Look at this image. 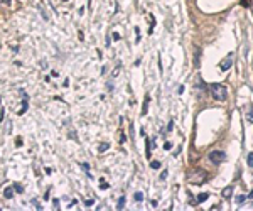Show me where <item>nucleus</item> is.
<instances>
[{
  "instance_id": "obj_13",
  "label": "nucleus",
  "mask_w": 253,
  "mask_h": 211,
  "mask_svg": "<svg viewBox=\"0 0 253 211\" xmlns=\"http://www.w3.org/2000/svg\"><path fill=\"white\" fill-rule=\"evenodd\" d=\"M150 167H152V169H160V162H159V160H152V162H150Z\"/></svg>"
},
{
  "instance_id": "obj_28",
  "label": "nucleus",
  "mask_w": 253,
  "mask_h": 211,
  "mask_svg": "<svg viewBox=\"0 0 253 211\" xmlns=\"http://www.w3.org/2000/svg\"><path fill=\"white\" fill-rule=\"evenodd\" d=\"M125 140H127V137H125V135H123V134H122V137H120V142H122V144H123V142H125Z\"/></svg>"
},
{
  "instance_id": "obj_10",
  "label": "nucleus",
  "mask_w": 253,
  "mask_h": 211,
  "mask_svg": "<svg viewBox=\"0 0 253 211\" xmlns=\"http://www.w3.org/2000/svg\"><path fill=\"white\" fill-rule=\"evenodd\" d=\"M208 198H209V193H201V194H199V196H197V203H202V201H206V199H208Z\"/></svg>"
},
{
  "instance_id": "obj_27",
  "label": "nucleus",
  "mask_w": 253,
  "mask_h": 211,
  "mask_svg": "<svg viewBox=\"0 0 253 211\" xmlns=\"http://www.w3.org/2000/svg\"><path fill=\"white\" fill-rule=\"evenodd\" d=\"M51 76L52 78H57V76H59V73H57V71H51Z\"/></svg>"
},
{
  "instance_id": "obj_18",
  "label": "nucleus",
  "mask_w": 253,
  "mask_h": 211,
  "mask_svg": "<svg viewBox=\"0 0 253 211\" xmlns=\"http://www.w3.org/2000/svg\"><path fill=\"white\" fill-rule=\"evenodd\" d=\"M246 198L248 196H238V198H236V203H238V204H241V203L246 201Z\"/></svg>"
},
{
  "instance_id": "obj_17",
  "label": "nucleus",
  "mask_w": 253,
  "mask_h": 211,
  "mask_svg": "<svg viewBox=\"0 0 253 211\" xmlns=\"http://www.w3.org/2000/svg\"><path fill=\"white\" fill-rule=\"evenodd\" d=\"M108 147H110V144H101V145L98 147V150H100V152H105Z\"/></svg>"
},
{
  "instance_id": "obj_23",
  "label": "nucleus",
  "mask_w": 253,
  "mask_h": 211,
  "mask_svg": "<svg viewBox=\"0 0 253 211\" xmlns=\"http://www.w3.org/2000/svg\"><path fill=\"white\" fill-rule=\"evenodd\" d=\"M81 167H83V169H85V171H86V172H88V171H90V164H86V162H85V164H81Z\"/></svg>"
},
{
  "instance_id": "obj_31",
  "label": "nucleus",
  "mask_w": 253,
  "mask_h": 211,
  "mask_svg": "<svg viewBox=\"0 0 253 211\" xmlns=\"http://www.w3.org/2000/svg\"><path fill=\"white\" fill-rule=\"evenodd\" d=\"M248 198H253V189L250 191V194H248Z\"/></svg>"
},
{
  "instance_id": "obj_33",
  "label": "nucleus",
  "mask_w": 253,
  "mask_h": 211,
  "mask_svg": "<svg viewBox=\"0 0 253 211\" xmlns=\"http://www.w3.org/2000/svg\"><path fill=\"white\" fill-rule=\"evenodd\" d=\"M251 5H253V3H251Z\"/></svg>"
},
{
  "instance_id": "obj_15",
  "label": "nucleus",
  "mask_w": 253,
  "mask_h": 211,
  "mask_svg": "<svg viewBox=\"0 0 253 211\" xmlns=\"http://www.w3.org/2000/svg\"><path fill=\"white\" fill-rule=\"evenodd\" d=\"M134 199L140 203V201H142V199H144V194H142V193H135V196H134Z\"/></svg>"
},
{
  "instance_id": "obj_2",
  "label": "nucleus",
  "mask_w": 253,
  "mask_h": 211,
  "mask_svg": "<svg viewBox=\"0 0 253 211\" xmlns=\"http://www.w3.org/2000/svg\"><path fill=\"white\" fill-rule=\"evenodd\" d=\"M209 90H211V95H213L214 100L225 101L228 98V88L225 85H221V83H213V85H209Z\"/></svg>"
},
{
  "instance_id": "obj_9",
  "label": "nucleus",
  "mask_w": 253,
  "mask_h": 211,
  "mask_svg": "<svg viewBox=\"0 0 253 211\" xmlns=\"http://www.w3.org/2000/svg\"><path fill=\"white\" fill-rule=\"evenodd\" d=\"M3 196H5V199H12V196H14V189L7 188L5 191H3Z\"/></svg>"
},
{
  "instance_id": "obj_19",
  "label": "nucleus",
  "mask_w": 253,
  "mask_h": 211,
  "mask_svg": "<svg viewBox=\"0 0 253 211\" xmlns=\"http://www.w3.org/2000/svg\"><path fill=\"white\" fill-rule=\"evenodd\" d=\"M248 165H250V167H253V152H250V154H248Z\"/></svg>"
},
{
  "instance_id": "obj_4",
  "label": "nucleus",
  "mask_w": 253,
  "mask_h": 211,
  "mask_svg": "<svg viewBox=\"0 0 253 211\" xmlns=\"http://www.w3.org/2000/svg\"><path fill=\"white\" fill-rule=\"evenodd\" d=\"M231 66H233V54L230 52V54H228L225 59L221 61V64H219V69H221V71H228Z\"/></svg>"
},
{
  "instance_id": "obj_25",
  "label": "nucleus",
  "mask_w": 253,
  "mask_h": 211,
  "mask_svg": "<svg viewBox=\"0 0 253 211\" xmlns=\"http://www.w3.org/2000/svg\"><path fill=\"white\" fill-rule=\"evenodd\" d=\"M52 204H54L56 209H59V199H54V201H52Z\"/></svg>"
},
{
  "instance_id": "obj_30",
  "label": "nucleus",
  "mask_w": 253,
  "mask_h": 211,
  "mask_svg": "<svg viewBox=\"0 0 253 211\" xmlns=\"http://www.w3.org/2000/svg\"><path fill=\"white\" fill-rule=\"evenodd\" d=\"M3 120V110H0V122Z\"/></svg>"
},
{
  "instance_id": "obj_14",
  "label": "nucleus",
  "mask_w": 253,
  "mask_h": 211,
  "mask_svg": "<svg viewBox=\"0 0 253 211\" xmlns=\"http://www.w3.org/2000/svg\"><path fill=\"white\" fill-rule=\"evenodd\" d=\"M251 3H253V0H241V5L246 7V9H248V7H251Z\"/></svg>"
},
{
  "instance_id": "obj_22",
  "label": "nucleus",
  "mask_w": 253,
  "mask_h": 211,
  "mask_svg": "<svg viewBox=\"0 0 253 211\" xmlns=\"http://www.w3.org/2000/svg\"><path fill=\"white\" fill-rule=\"evenodd\" d=\"M108 188V184L105 183V181H101V184H100V189H106Z\"/></svg>"
},
{
  "instance_id": "obj_8",
  "label": "nucleus",
  "mask_w": 253,
  "mask_h": 211,
  "mask_svg": "<svg viewBox=\"0 0 253 211\" xmlns=\"http://www.w3.org/2000/svg\"><path fill=\"white\" fill-rule=\"evenodd\" d=\"M26 110H27V96H24V100H22V108H20L17 113H19V115H24V113H26Z\"/></svg>"
},
{
  "instance_id": "obj_26",
  "label": "nucleus",
  "mask_w": 253,
  "mask_h": 211,
  "mask_svg": "<svg viewBox=\"0 0 253 211\" xmlns=\"http://www.w3.org/2000/svg\"><path fill=\"white\" fill-rule=\"evenodd\" d=\"M0 3H3V5H10V0H0Z\"/></svg>"
},
{
  "instance_id": "obj_24",
  "label": "nucleus",
  "mask_w": 253,
  "mask_h": 211,
  "mask_svg": "<svg viewBox=\"0 0 253 211\" xmlns=\"http://www.w3.org/2000/svg\"><path fill=\"white\" fill-rule=\"evenodd\" d=\"M164 149H165V150H169V149H172V144H171V142H165Z\"/></svg>"
},
{
  "instance_id": "obj_5",
  "label": "nucleus",
  "mask_w": 253,
  "mask_h": 211,
  "mask_svg": "<svg viewBox=\"0 0 253 211\" xmlns=\"http://www.w3.org/2000/svg\"><path fill=\"white\" fill-rule=\"evenodd\" d=\"M199 54H201V49L194 47V66L196 68H199Z\"/></svg>"
},
{
  "instance_id": "obj_21",
  "label": "nucleus",
  "mask_w": 253,
  "mask_h": 211,
  "mask_svg": "<svg viewBox=\"0 0 253 211\" xmlns=\"http://www.w3.org/2000/svg\"><path fill=\"white\" fill-rule=\"evenodd\" d=\"M246 117H248L250 122H253V111H246Z\"/></svg>"
},
{
  "instance_id": "obj_20",
  "label": "nucleus",
  "mask_w": 253,
  "mask_h": 211,
  "mask_svg": "<svg viewBox=\"0 0 253 211\" xmlns=\"http://www.w3.org/2000/svg\"><path fill=\"white\" fill-rule=\"evenodd\" d=\"M111 39H113V41H118V39H120V34H118V32H113V36H111Z\"/></svg>"
},
{
  "instance_id": "obj_3",
  "label": "nucleus",
  "mask_w": 253,
  "mask_h": 211,
  "mask_svg": "<svg viewBox=\"0 0 253 211\" xmlns=\"http://www.w3.org/2000/svg\"><path fill=\"white\" fill-rule=\"evenodd\" d=\"M208 159L213 164L218 165V164H221V162H225V160H226V152H223V150H211L208 154Z\"/></svg>"
},
{
  "instance_id": "obj_1",
  "label": "nucleus",
  "mask_w": 253,
  "mask_h": 211,
  "mask_svg": "<svg viewBox=\"0 0 253 211\" xmlns=\"http://www.w3.org/2000/svg\"><path fill=\"white\" fill-rule=\"evenodd\" d=\"M187 181L192 184H202L208 181V172L204 171V169H192V171L187 172Z\"/></svg>"
},
{
  "instance_id": "obj_32",
  "label": "nucleus",
  "mask_w": 253,
  "mask_h": 211,
  "mask_svg": "<svg viewBox=\"0 0 253 211\" xmlns=\"http://www.w3.org/2000/svg\"><path fill=\"white\" fill-rule=\"evenodd\" d=\"M64 2H66V0H64Z\"/></svg>"
},
{
  "instance_id": "obj_16",
  "label": "nucleus",
  "mask_w": 253,
  "mask_h": 211,
  "mask_svg": "<svg viewBox=\"0 0 253 211\" xmlns=\"http://www.w3.org/2000/svg\"><path fill=\"white\" fill-rule=\"evenodd\" d=\"M14 189H15L17 193H24V188H22V186H20L19 183H15V184H14Z\"/></svg>"
},
{
  "instance_id": "obj_12",
  "label": "nucleus",
  "mask_w": 253,
  "mask_h": 211,
  "mask_svg": "<svg viewBox=\"0 0 253 211\" xmlns=\"http://www.w3.org/2000/svg\"><path fill=\"white\" fill-rule=\"evenodd\" d=\"M39 10L42 12V17H44V20H49V15L46 14V10H44V7H42V3H39Z\"/></svg>"
},
{
  "instance_id": "obj_7",
  "label": "nucleus",
  "mask_w": 253,
  "mask_h": 211,
  "mask_svg": "<svg viewBox=\"0 0 253 211\" xmlns=\"http://www.w3.org/2000/svg\"><path fill=\"white\" fill-rule=\"evenodd\" d=\"M148 103H150V96H145V101H144V106H142V115H147V106H148Z\"/></svg>"
},
{
  "instance_id": "obj_29",
  "label": "nucleus",
  "mask_w": 253,
  "mask_h": 211,
  "mask_svg": "<svg viewBox=\"0 0 253 211\" xmlns=\"http://www.w3.org/2000/svg\"><path fill=\"white\" fill-rule=\"evenodd\" d=\"M165 177H167V171H164V172H162V176H160V179H165Z\"/></svg>"
},
{
  "instance_id": "obj_11",
  "label": "nucleus",
  "mask_w": 253,
  "mask_h": 211,
  "mask_svg": "<svg viewBox=\"0 0 253 211\" xmlns=\"http://www.w3.org/2000/svg\"><path fill=\"white\" fill-rule=\"evenodd\" d=\"M125 208V196H122L118 199V206H117V209H123Z\"/></svg>"
},
{
  "instance_id": "obj_6",
  "label": "nucleus",
  "mask_w": 253,
  "mask_h": 211,
  "mask_svg": "<svg viewBox=\"0 0 253 211\" xmlns=\"http://www.w3.org/2000/svg\"><path fill=\"white\" fill-rule=\"evenodd\" d=\"M231 194H233V186H230V188H225L223 189V198H231Z\"/></svg>"
}]
</instances>
